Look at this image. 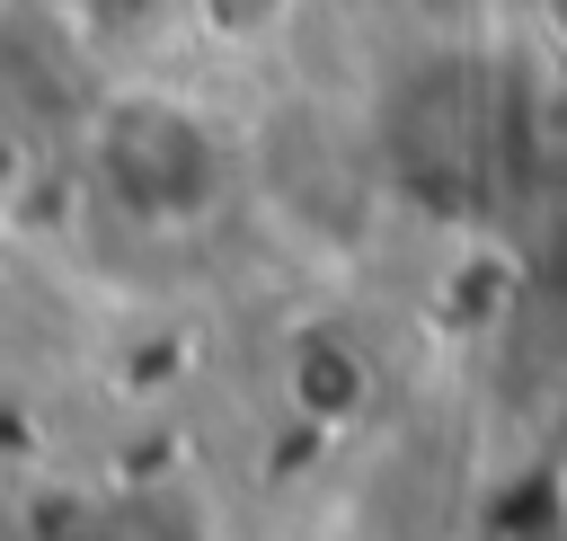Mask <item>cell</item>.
<instances>
[{"label":"cell","mask_w":567,"mask_h":541,"mask_svg":"<svg viewBox=\"0 0 567 541\" xmlns=\"http://www.w3.org/2000/svg\"><path fill=\"white\" fill-rule=\"evenodd\" d=\"M177 9H204L213 27H257L266 9H284V0H177Z\"/></svg>","instance_id":"7a4b0ae2"},{"label":"cell","mask_w":567,"mask_h":541,"mask_svg":"<svg viewBox=\"0 0 567 541\" xmlns=\"http://www.w3.org/2000/svg\"><path fill=\"white\" fill-rule=\"evenodd\" d=\"M97 177H106L133 213L186 222V213H204L213 186H221V142H213L204 115L177 106V98H115L106 124H97Z\"/></svg>","instance_id":"6da1fadb"},{"label":"cell","mask_w":567,"mask_h":541,"mask_svg":"<svg viewBox=\"0 0 567 541\" xmlns=\"http://www.w3.org/2000/svg\"><path fill=\"white\" fill-rule=\"evenodd\" d=\"M89 18H142V9H168V0H80Z\"/></svg>","instance_id":"3957f363"}]
</instances>
